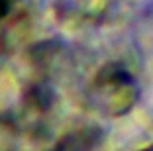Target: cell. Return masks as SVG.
I'll return each mask as SVG.
<instances>
[{"label": "cell", "instance_id": "obj_1", "mask_svg": "<svg viewBox=\"0 0 153 151\" xmlns=\"http://www.w3.org/2000/svg\"><path fill=\"white\" fill-rule=\"evenodd\" d=\"M143 151H153V145H151V147H147V149H143Z\"/></svg>", "mask_w": 153, "mask_h": 151}]
</instances>
